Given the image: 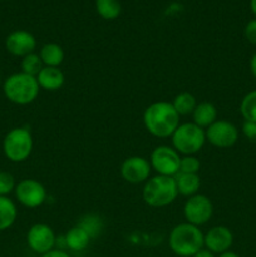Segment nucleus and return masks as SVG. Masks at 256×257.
I'll return each mask as SVG.
<instances>
[{"label": "nucleus", "mask_w": 256, "mask_h": 257, "mask_svg": "<svg viewBox=\"0 0 256 257\" xmlns=\"http://www.w3.org/2000/svg\"><path fill=\"white\" fill-rule=\"evenodd\" d=\"M143 125L150 135L157 138H168L180 125V115L172 103L158 100L148 105L143 112Z\"/></svg>", "instance_id": "f257e3e1"}, {"label": "nucleus", "mask_w": 256, "mask_h": 257, "mask_svg": "<svg viewBox=\"0 0 256 257\" xmlns=\"http://www.w3.org/2000/svg\"><path fill=\"white\" fill-rule=\"evenodd\" d=\"M168 246L178 257H192L202 250L203 232L198 226L182 222L176 225L168 235Z\"/></svg>", "instance_id": "f03ea898"}, {"label": "nucleus", "mask_w": 256, "mask_h": 257, "mask_svg": "<svg viewBox=\"0 0 256 257\" xmlns=\"http://www.w3.org/2000/svg\"><path fill=\"white\" fill-rule=\"evenodd\" d=\"M3 92L10 103L17 105H28L34 102L40 92L35 77L19 72L9 75L3 82Z\"/></svg>", "instance_id": "7ed1b4c3"}, {"label": "nucleus", "mask_w": 256, "mask_h": 257, "mask_svg": "<svg viewBox=\"0 0 256 257\" xmlns=\"http://www.w3.org/2000/svg\"><path fill=\"white\" fill-rule=\"evenodd\" d=\"M178 196L175 177L156 175L145 182L142 198L146 205L153 208L166 207L175 202Z\"/></svg>", "instance_id": "20e7f679"}, {"label": "nucleus", "mask_w": 256, "mask_h": 257, "mask_svg": "<svg viewBox=\"0 0 256 257\" xmlns=\"http://www.w3.org/2000/svg\"><path fill=\"white\" fill-rule=\"evenodd\" d=\"M172 147L182 156H193L205 146L206 131L193 122L182 123L171 136Z\"/></svg>", "instance_id": "39448f33"}, {"label": "nucleus", "mask_w": 256, "mask_h": 257, "mask_svg": "<svg viewBox=\"0 0 256 257\" xmlns=\"http://www.w3.org/2000/svg\"><path fill=\"white\" fill-rule=\"evenodd\" d=\"M34 147L32 132L27 127L12 128L3 140L4 156L14 163H20L30 157Z\"/></svg>", "instance_id": "423d86ee"}, {"label": "nucleus", "mask_w": 256, "mask_h": 257, "mask_svg": "<svg viewBox=\"0 0 256 257\" xmlns=\"http://www.w3.org/2000/svg\"><path fill=\"white\" fill-rule=\"evenodd\" d=\"M150 163L157 175L175 177L180 172L181 155L172 146H157L151 152Z\"/></svg>", "instance_id": "0eeeda50"}, {"label": "nucleus", "mask_w": 256, "mask_h": 257, "mask_svg": "<svg viewBox=\"0 0 256 257\" xmlns=\"http://www.w3.org/2000/svg\"><path fill=\"white\" fill-rule=\"evenodd\" d=\"M213 215V203L207 196L193 195L183 205V217L186 222L195 226L206 225Z\"/></svg>", "instance_id": "6e6552de"}, {"label": "nucleus", "mask_w": 256, "mask_h": 257, "mask_svg": "<svg viewBox=\"0 0 256 257\" xmlns=\"http://www.w3.org/2000/svg\"><path fill=\"white\" fill-rule=\"evenodd\" d=\"M15 198L27 208H38L47 200V190L39 181L34 178H24L19 181L14 190Z\"/></svg>", "instance_id": "1a4fd4ad"}, {"label": "nucleus", "mask_w": 256, "mask_h": 257, "mask_svg": "<svg viewBox=\"0 0 256 257\" xmlns=\"http://www.w3.org/2000/svg\"><path fill=\"white\" fill-rule=\"evenodd\" d=\"M28 247L38 255H44L54 250L57 236L47 223H34L27 232Z\"/></svg>", "instance_id": "9d476101"}, {"label": "nucleus", "mask_w": 256, "mask_h": 257, "mask_svg": "<svg viewBox=\"0 0 256 257\" xmlns=\"http://www.w3.org/2000/svg\"><path fill=\"white\" fill-rule=\"evenodd\" d=\"M206 131V141L217 148H230L238 141V130L233 123L217 119Z\"/></svg>", "instance_id": "9b49d317"}, {"label": "nucleus", "mask_w": 256, "mask_h": 257, "mask_svg": "<svg viewBox=\"0 0 256 257\" xmlns=\"http://www.w3.org/2000/svg\"><path fill=\"white\" fill-rule=\"evenodd\" d=\"M151 163L147 158L142 156H131L123 161L120 166V176L123 180L132 185H138V183H145L150 178Z\"/></svg>", "instance_id": "f8f14e48"}, {"label": "nucleus", "mask_w": 256, "mask_h": 257, "mask_svg": "<svg viewBox=\"0 0 256 257\" xmlns=\"http://www.w3.org/2000/svg\"><path fill=\"white\" fill-rule=\"evenodd\" d=\"M233 245V233L226 226H215L203 233V246L215 255L230 251Z\"/></svg>", "instance_id": "ddd939ff"}, {"label": "nucleus", "mask_w": 256, "mask_h": 257, "mask_svg": "<svg viewBox=\"0 0 256 257\" xmlns=\"http://www.w3.org/2000/svg\"><path fill=\"white\" fill-rule=\"evenodd\" d=\"M37 39L28 30H14L5 39V49L14 57L23 58L35 52Z\"/></svg>", "instance_id": "4468645a"}, {"label": "nucleus", "mask_w": 256, "mask_h": 257, "mask_svg": "<svg viewBox=\"0 0 256 257\" xmlns=\"http://www.w3.org/2000/svg\"><path fill=\"white\" fill-rule=\"evenodd\" d=\"M35 78H37L40 89H44L47 92H57L65 83L64 73L60 68L57 67H44Z\"/></svg>", "instance_id": "2eb2a0df"}, {"label": "nucleus", "mask_w": 256, "mask_h": 257, "mask_svg": "<svg viewBox=\"0 0 256 257\" xmlns=\"http://www.w3.org/2000/svg\"><path fill=\"white\" fill-rule=\"evenodd\" d=\"M192 122L198 127L207 130L217 120V108L210 102H200L196 105L192 114Z\"/></svg>", "instance_id": "dca6fc26"}, {"label": "nucleus", "mask_w": 256, "mask_h": 257, "mask_svg": "<svg viewBox=\"0 0 256 257\" xmlns=\"http://www.w3.org/2000/svg\"><path fill=\"white\" fill-rule=\"evenodd\" d=\"M90 241H92V238L88 235L87 231H84L78 225L69 228L64 236L65 246L69 250L74 251V252H82V251H84L89 246Z\"/></svg>", "instance_id": "f3484780"}, {"label": "nucleus", "mask_w": 256, "mask_h": 257, "mask_svg": "<svg viewBox=\"0 0 256 257\" xmlns=\"http://www.w3.org/2000/svg\"><path fill=\"white\" fill-rule=\"evenodd\" d=\"M176 186H177L178 195L191 197L193 195H197L198 190L201 187V180L198 175L193 173H182L178 172L175 176Z\"/></svg>", "instance_id": "a211bd4d"}, {"label": "nucleus", "mask_w": 256, "mask_h": 257, "mask_svg": "<svg viewBox=\"0 0 256 257\" xmlns=\"http://www.w3.org/2000/svg\"><path fill=\"white\" fill-rule=\"evenodd\" d=\"M39 57L44 67H57L64 62V49L57 43H47L39 50Z\"/></svg>", "instance_id": "6ab92c4d"}, {"label": "nucleus", "mask_w": 256, "mask_h": 257, "mask_svg": "<svg viewBox=\"0 0 256 257\" xmlns=\"http://www.w3.org/2000/svg\"><path fill=\"white\" fill-rule=\"evenodd\" d=\"M18 217L17 205L7 196H0V232L7 231L15 223Z\"/></svg>", "instance_id": "aec40b11"}, {"label": "nucleus", "mask_w": 256, "mask_h": 257, "mask_svg": "<svg viewBox=\"0 0 256 257\" xmlns=\"http://www.w3.org/2000/svg\"><path fill=\"white\" fill-rule=\"evenodd\" d=\"M172 105L181 117V115L192 114L196 105H197V100H196L195 95L191 94V93L182 92L173 98Z\"/></svg>", "instance_id": "412c9836"}, {"label": "nucleus", "mask_w": 256, "mask_h": 257, "mask_svg": "<svg viewBox=\"0 0 256 257\" xmlns=\"http://www.w3.org/2000/svg\"><path fill=\"white\" fill-rule=\"evenodd\" d=\"M97 13L105 20H114L122 13L119 0H95Z\"/></svg>", "instance_id": "4be33fe9"}, {"label": "nucleus", "mask_w": 256, "mask_h": 257, "mask_svg": "<svg viewBox=\"0 0 256 257\" xmlns=\"http://www.w3.org/2000/svg\"><path fill=\"white\" fill-rule=\"evenodd\" d=\"M240 113L247 122H256V89L248 92L240 103Z\"/></svg>", "instance_id": "5701e85b"}, {"label": "nucleus", "mask_w": 256, "mask_h": 257, "mask_svg": "<svg viewBox=\"0 0 256 257\" xmlns=\"http://www.w3.org/2000/svg\"><path fill=\"white\" fill-rule=\"evenodd\" d=\"M20 68H22V72L25 74H29L32 77H37L39 74L40 70L44 68L42 59H40L39 54L37 53H32V54H28L25 57L22 58V62H20Z\"/></svg>", "instance_id": "b1692460"}, {"label": "nucleus", "mask_w": 256, "mask_h": 257, "mask_svg": "<svg viewBox=\"0 0 256 257\" xmlns=\"http://www.w3.org/2000/svg\"><path fill=\"white\" fill-rule=\"evenodd\" d=\"M78 226L83 228L84 231H87L88 235L90 236V238H95L100 233L103 228V222L97 215H85L84 217L80 218V221L78 222Z\"/></svg>", "instance_id": "393cba45"}, {"label": "nucleus", "mask_w": 256, "mask_h": 257, "mask_svg": "<svg viewBox=\"0 0 256 257\" xmlns=\"http://www.w3.org/2000/svg\"><path fill=\"white\" fill-rule=\"evenodd\" d=\"M201 168V162L195 155L193 156H182L180 162V172L182 173H193L198 175Z\"/></svg>", "instance_id": "a878e982"}, {"label": "nucleus", "mask_w": 256, "mask_h": 257, "mask_svg": "<svg viewBox=\"0 0 256 257\" xmlns=\"http://www.w3.org/2000/svg\"><path fill=\"white\" fill-rule=\"evenodd\" d=\"M15 182L14 176L8 171H0V196H9L10 193L14 192Z\"/></svg>", "instance_id": "bb28decb"}, {"label": "nucleus", "mask_w": 256, "mask_h": 257, "mask_svg": "<svg viewBox=\"0 0 256 257\" xmlns=\"http://www.w3.org/2000/svg\"><path fill=\"white\" fill-rule=\"evenodd\" d=\"M242 133L250 142L256 143V122L245 120L242 124Z\"/></svg>", "instance_id": "cd10ccee"}, {"label": "nucleus", "mask_w": 256, "mask_h": 257, "mask_svg": "<svg viewBox=\"0 0 256 257\" xmlns=\"http://www.w3.org/2000/svg\"><path fill=\"white\" fill-rule=\"evenodd\" d=\"M245 37L251 44L256 45V18L250 20L245 27Z\"/></svg>", "instance_id": "c85d7f7f"}, {"label": "nucleus", "mask_w": 256, "mask_h": 257, "mask_svg": "<svg viewBox=\"0 0 256 257\" xmlns=\"http://www.w3.org/2000/svg\"><path fill=\"white\" fill-rule=\"evenodd\" d=\"M40 257H70V255H68V252H65V251L63 250H52L49 251V252L44 253V255H42Z\"/></svg>", "instance_id": "c756f323"}, {"label": "nucleus", "mask_w": 256, "mask_h": 257, "mask_svg": "<svg viewBox=\"0 0 256 257\" xmlns=\"http://www.w3.org/2000/svg\"><path fill=\"white\" fill-rule=\"evenodd\" d=\"M192 257H216V255H215V253L211 252V251H208L207 248L203 247L202 250L198 251V252L196 253V255H193Z\"/></svg>", "instance_id": "7c9ffc66"}, {"label": "nucleus", "mask_w": 256, "mask_h": 257, "mask_svg": "<svg viewBox=\"0 0 256 257\" xmlns=\"http://www.w3.org/2000/svg\"><path fill=\"white\" fill-rule=\"evenodd\" d=\"M250 70H251V74L256 78V53L251 57L250 59Z\"/></svg>", "instance_id": "2f4dec72"}, {"label": "nucleus", "mask_w": 256, "mask_h": 257, "mask_svg": "<svg viewBox=\"0 0 256 257\" xmlns=\"http://www.w3.org/2000/svg\"><path fill=\"white\" fill-rule=\"evenodd\" d=\"M217 257H240L236 252H232V251H227V252H223L221 255H218Z\"/></svg>", "instance_id": "473e14b6"}, {"label": "nucleus", "mask_w": 256, "mask_h": 257, "mask_svg": "<svg viewBox=\"0 0 256 257\" xmlns=\"http://www.w3.org/2000/svg\"><path fill=\"white\" fill-rule=\"evenodd\" d=\"M250 9L256 17V0H250Z\"/></svg>", "instance_id": "72a5a7b5"}, {"label": "nucleus", "mask_w": 256, "mask_h": 257, "mask_svg": "<svg viewBox=\"0 0 256 257\" xmlns=\"http://www.w3.org/2000/svg\"><path fill=\"white\" fill-rule=\"evenodd\" d=\"M0 85H2V75H0Z\"/></svg>", "instance_id": "f704fd0d"}]
</instances>
